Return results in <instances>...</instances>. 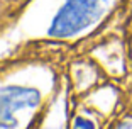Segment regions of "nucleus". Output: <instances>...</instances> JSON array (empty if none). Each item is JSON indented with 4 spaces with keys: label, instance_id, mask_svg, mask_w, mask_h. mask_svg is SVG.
Here are the masks:
<instances>
[{
    "label": "nucleus",
    "instance_id": "f257e3e1",
    "mask_svg": "<svg viewBox=\"0 0 132 129\" xmlns=\"http://www.w3.org/2000/svg\"><path fill=\"white\" fill-rule=\"evenodd\" d=\"M105 0H66L53 19L49 32L58 37H68L88 27L102 12Z\"/></svg>",
    "mask_w": 132,
    "mask_h": 129
},
{
    "label": "nucleus",
    "instance_id": "f03ea898",
    "mask_svg": "<svg viewBox=\"0 0 132 129\" xmlns=\"http://www.w3.org/2000/svg\"><path fill=\"white\" fill-rule=\"evenodd\" d=\"M41 102V94L29 87H7L0 90V129H14L19 124V112L34 109Z\"/></svg>",
    "mask_w": 132,
    "mask_h": 129
},
{
    "label": "nucleus",
    "instance_id": "7ed1b4c3",
    "mask_svg": "<svg viewBox=\"0 0 132 129\" xmlns=\"http://www.w3.org/2000/svg\"><path fill=\"white\" fill-rule=\"evenodd\" d=\"M75 129H95V124L86 117H76L75 119Z\"/></svg>",
    "mask_w": 132,
    "mask_h": 129
},
{
    "label": "nucleus",
    "instance_id": "20e7f679",
    "mask_svg": "<svg viewBox=\"0 0 132 129\" xmlns=\"http://www.w3.org/2000/svg\"><path fill=\"white\" fill-rule=\"evenodd\" d=\"M117 129H132V126H129V124H122V126H119Z\"/></svg>",
    "mask_w": 132,
    "mask_h": 129
}]
</instances>
